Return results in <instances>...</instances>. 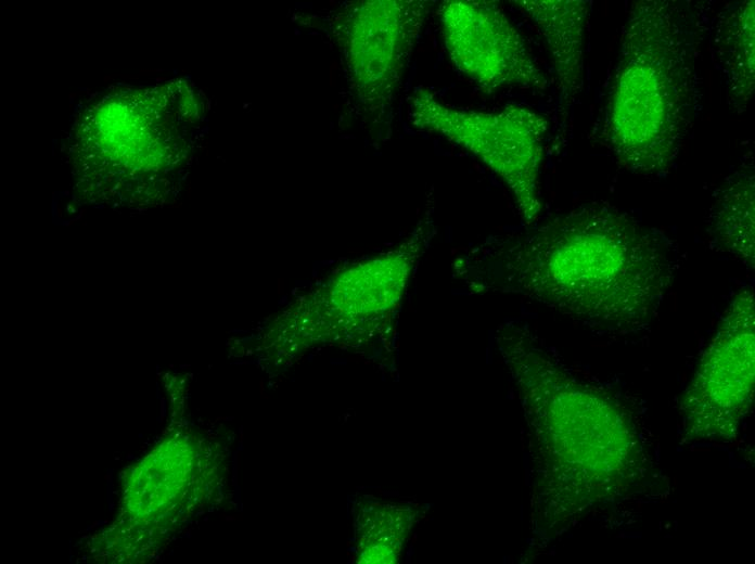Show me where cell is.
I'll return each mask as SVG.
<instances>
[{
    "instance_id": "6da1fadb",
    "label": "cell",
    "mask_w": 755,
    "mask_h": 564,
    "mask_svg": "<svg viewBox=\"0 0 755 564\" xmlns=\"http://www.w3.org/2000/svg\"><path fill=\"white\" fill-rule=\"evenodd\" d=\"M457 255L472 294H512L596 332L637 333L657 315L680 267L677 244L606 202H591Z\"/></svg>"
},
{
    "instance_id": "7a4b0ae2",
    "label": "cell",
    "mask_w": 755,
    "mask_h": 564,
    "mask_svg": "<svg viewBox=\"0 0 755 564\" xmlns=\"http://www.w3.org/2000/svg\"><path fill=\"white\" fill-rule=\"evenodd\" d=\"M688 22L668 0L636 1L626 15L602 138L631 172L668 171L691 125L698 76Z\"/></svg>"
},
{
    "instance_id": "3957f363",
    "label": "cell",
    "mask_w": 755,
    "mask_h": 564,
    "mask_svg": "<svg viewBox=\"0 0 755 564\" xmlns=\"http://www.w3.org/2000/svg\"><path fill=\"white\" fill-rule=\"evenodd\" d=\"M409 117L419 129L436 133L475 155L506 184L521 218L537 221L541 211L539 175L547 119L532 108L509 104L498 110L461 108L418 88Z\"/></svg>"
},
{
    "instance_id": "277c9868",
    "label": "cell",
    "mask_w": 755,
    "mask_h": 564,
    "mask_svg": "<svg viewBox=\"0 0 755 564\" xmlns=\"http://www.w3.org/2000/svg\"><path fill=\"white\" fill-rule=\"evenodd\" d=\"M753 287L740 290L725 310L682 398L690 431L702 437L732 435L754 393Z\"/></svg>"
},
{
    "instance_id": "5b68a950",
    "label": "cell",
    "mask_w": 755,
    "mask_h": 564,
    "mask_svg": "<svg viewBox=\"0 0 755 564\" xmlns=\"http://www.w3.org/2000/svg\"><path fill=\"white\" fill-rule=\"evenodd\" d=\"M438 17L450 61L481 89L547 88V78L522 35L496 2L444 1Z\"/></svg>"
},
{
    "instance_id": "8992f818",
    "label": "cell",
    "mask_w": 755,
    "mask_h": 564,
    "mask_svg": "<svg viewBox=\"0 0 755 564\" xmlns=\"http://www.w3.org/2000/svg\"><path fill=\"white\" fill-rule=\"evenodd\" d=\"M430 9L427 1H364L354 7L346 51L364 103L382 106L392 99Z\"/></svg>"
},
{
    "instance_id": "52a82bcc",
    "label": "cell",
    "mask_w": 755,
    "mask_h": 564,
    "mask_svg": "<svg viewBox=\"0 0 755 564\" xmlns=\"http://www.w3.org/2000/svg\"><path fill=\"white\" fill-rule=\"evenodd\" d=\"M513 3L534 23L543 38L563 98H575L583 87L585 36L590 2L516 0Z\"/></svg>"
},
{
    "instance_id": "ba28073f",
    "label": "cell",
    "mask_w": 755,
    "mask_h": 564,
    "mask_svg": "<svg viewBox=\"0 0 755 564\" xmlns=\"http://www.w3.org/2000/svg\"><path fill=\"white\" fill-rule=\"evenodd\" d=\"M753 158L737 167L716 191L706 218L709 245L745 267L755 265Z\"/></svg>"
},
{
    "instance_id": "9c48e42d",
    "label": "cell",
    "mask_w": 755,
    "mask_h": 564,
    "mask_svg": "<svg viewBox=\"0 0 755 564\" xmlns=\"http://www.w3.org/2000/svg\"><path fill=\"white\" fill-rule=\"evenodd\" d=\"M754 8V0L733 5L719 23L716 39L728 99L740 111L752 99L755 85Z\"/></svg>"
}]
</instances>
